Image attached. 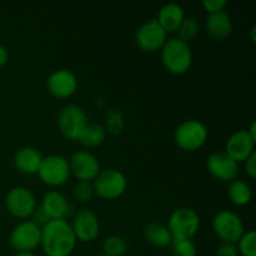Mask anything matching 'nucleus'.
Listing matches in <instances>:
<instances>
[{
	"label": "nucleus",
	"mask_w": 256,
	"mask_h": 256,
	"mask_svg": "<svg viewBox=\"0 0 256 256\" xmlns=\"http://www.w3.org/2000/svg\"><path fill=\"white\" fill-rule=\"evenodd\" d=\"M76 244V238L66 220H52L42 228L40 248L46 256H70Z\"/></svg>",
	"instance_id": "1"
},
{
	"label": "nucleus",
	"mask_w": 256,
	"mask_h": 256,
	"mask_svg": "<svg viewBox=\"0 0 256 256\" xmlns=\"http://www.w3.org/2000/svg\"><path fill=\"white\" fill-rule=\"evenodd\" d=\"M160 58L165 69L172 75L186 74L192 69L194 62L190 44H186L178 38L168 39L160 50Z\"/></svg>",
	"instance_id": "2"
},
{
	"label": "nucleus",
	"mask_w": 256,
	"mask_h": 256,
	"mask_svg": "<svg viewBox=\"0 0 256 256\" xmlns=\"http://www.w3.org/2000/svg\"><path fill=\"white\" fill-rule=\"evenodd\" d=\"M209 139L208 126L200 120L189 119L182 122L174 132L178 148L186 152H194L205 146Z\"/></svg>",
	"instance_id": "3"
},
{
	"label": "nucleus",
	"mask_w": 256,
	"mask_h": 256,
	"mask_svg": "<svg viewBox=\"0 0 256 256\" xmlns=\"http://www.w3.org/2000/svg\"><path fill=\"white\" fill-rule=\"evenodd\" d=\"M95 196L102 200H118L126 192L128 178L122 172L116 169L102 170L92 182Z\"/></svg>",
	"instance_id": "4"
},
{
	"label": "nucleus",
	"mask_w": 256,
	"mask_h": 256,
	"mask_svg": "<svg viewBox=\"0 0 256 256\" xmlns=\"http://www.w3.org/2000/svg\"><path fill=\"white\" fill-rule=\"evenodd\" d=\"M202 220L199 214L192 208H179L169 216L168 229L174 240H192L199 232Z\"/></svg>",
	"instance_id": "5"
},
{
	"label": "nucleus",
	"mask_w": 256,
	"mask_h": 256,
	"mask_svg": "<svg viewBox=\"0 0 256 256\" xmlns=\"http://www.w3.org/2000/svg\"><path fill=\"white\" fill-rule=\"evenodd\" d=\"M212 232L222 244H236L244 235V222L242 218L230 210H222L212 219Z\"/></svg>",
	"instance_id": "6"
},
{
	"label": "nucleus",
	"mask_w": 256,
	"mask_h": 256,
	"mask_svg": "<svg viewBox=\"0 0 256 256\" xmlns=\"http://www.w3.org/2000/svg\"><path fill=\"white\" fill-rule=\"evenodd\" d=\"M38 176L42 184L49 188H59L66 184L72 178L69 159L62 155H49L42 158Z\"/></svg>",
	"instance_id": "7"
},
{
	"label": "nucleus",
	"mask_w": 256,
	"mask_h": 256,
	"mask_svg": "<svg viewBox=\"0 0 256 256\" xmlns=\"http://www.w3.org/2000/svg\"><path fill=\"white\" fill-rule=\"evenodd\" d=\"M36 208V198L28 188L15 186L5 195V209L12 218L20 222L32 219Z\"/></svg>",
	"instance_id": "8"
},
{
	"label": "nucleus",
	"mask_w": 256,
	"mask_h": 256,
	"mask_svg": "<svg viewBox=\"0 0 256 256\" xmlns=\"http://www.w3.org/2000/svg\"><path fill=\"white\" fill-rule=\"evenodd\" d=\"M10 246L18 252H34L42 244V226L32 220L20 222L10 232Z\"/></svg>",
	"instance_id": "9"
},
{
	"label": "nucleus",
	"mask_w": 256,
	"mask_h": 256,
	"mask_svg": "<svg viewBox=\"0 0 256 256\" xmlns=\"http://www.w3.org/2000/svg\"><path fill=\"white\" fill-rule=\"evenodd\" d=\"M88 124L86 112L78 105H66L58 115V128L69 142H78Z\"/></svg>",
	"instance_id": "10"
},
{
	"label": "nucleus",
	"mask_w": 256,
	"mask_h": 256,
	"mask_svg": "<svg viewBox=\"0 0 256 256\" xmlns=\"http://www.w3.org/2000/svg\"><path fill=\"white\" fill-rule=\"evenodd\" d=\"M70 172L78 182H92L102 172V165L96 155L90 150H78L69 159Z\"/></svg>",
	"instance_id": "11"
},
{
	"label": "nucleus",
	"mask_w": 256,
	"mask_h": 256,
	"mask_svg": "<svg viewBox=\"0 0 256 256\" xmlns=\"http://www.w3.org/2000/svg\"><path fill=\"white\" fill-rule=\"evenodd\" d=\"M70 226L78 242L85 244L95 242L102 230L99 218L90 209H80L79 212H75Z\"/></svg>",
	"instance_id": "12"
},
{
	"label": "nucleus",
	"mask_w": 256,
	"mask_h": 256,
	"mask_svg": "<svg viewBox=\"0 0 256 256\" xmlns=\"http://www.w3.org/2000/svg\"><path fill=\"white\" fill-rule=\"evenodd\" d=\"M168 42V34L156 19L145 22L135 34L138 48L145 52H156L162 49Z\"/></svg>",
	"instance_id": "13"
},
{
	"label": "nucleus",
	"mask_w": 256,
	"mask_h": 256,
	"mask_svg": "<svg viewBox=\"0 0 256 256\" xmlns=\"http://www.w3.org/2000/svg\"><path fill=\"white\" fill-rule=\"evenodd\" d=\"M79 88L78 78L72 70L58 69L49 75L46 80V89L52 98L66 100L74 96Z\"/></svg>",
	"instance_id": "14"
},
{
	"label": "nucleus",
	"mask_w": 256,
	"mask_h": 256,
	"mask_svg": "<svg viewBox=\"0 0 256 256\" xmlns=\"http://www.w3.org/2000/svg\"><path fill=\"white\" fill-rule=\"evenodd\" d=\"M206 169L214 179L222 182H232L239 176V164L225 152H212L206 162Z\"/></svg>",
	"instance_id": "15"
},
{
	"label": "nucleus",
	"mask_w": 256,
	"mask_h": 256,
	"mask_svg": "<svg viewBox=\"0 0 256 256\" xmlns=\"http://www.w3.org/2000/svg\"><path fill=\"white\" fill-rule=\"evenodd\" d=\"M256 140L249 134L248 129L232 132L225 144V152L238 164L246 162L255 152Z\"/></svg>",
	"instance_id": "16"
},
{
	"label": "nucleus",
	"mask_w": 256,
	"mask_h": 256,
	"mask_svg": "<svg viewBox=\"0 0 256 256\" xmlns=\"http://www.w3.org/2000/svg\"><path fill=\"white\" fill-rule=\"evenodd\" d=\"M40 209L52 222V220H66V218L72 214V206L69 199L62 192L52 190L44 195Z\"/></svg>",
	"instance_id": "17"
},
{
	"label": "nucleus",
	"mask_w": 256,
	"mask_h": 256,
	"mask_svg": "<svg viewBox=\"0 0 256 256\" xmlns=\"http://www.w3.org/2000/svg\"><path fill=\"white\" fill-rule=\"evenodd\" d=\"M205 30L214 42H225L234 32L232 16L226 12L209 14L205 19Z\"/></svg>",
	"instance_id": "18"
},
{
	"label": "nucleus",
	"mask_w": 256,
	"mask_h": 256,
	"mask_svg": "<svg viewBox=\"0 0 256 256\" xmlns=\"http://www.w3.org/2000/svg\"><path fill=\"white\" fill-rule=\"evenodd\" d=\"M42 154L32 146H22L15 152L14 166L19 172L24 175H38L42 162Z\"/></svg>",
	"instance_id": "19"
},
{
	"label": "nucleus",
	"mask_w": 256,
	"mask_h": 256,
	"mask_svg": "<svg viewBox=\"0 0 256 256\" xmlns=\"http://www.w3.org/2000/svg\"><path fill=\"white\" fill-rule=\"evenodd\" d=\"M185 18L186 15H185L184 8L175 2H170L160 9L156 20L162 25V29L166 32V34H172L178 32Z\"/></svg>",
	"instance_id": "20"
},
{
	"label": "nucleus",
	"mask_w": 256,
	"mask_h": 256,
	"mask_svg": "<svg viewBox=\"0 0 256 256\" xmlns=\"http://www.w3.org/2000/svg\"><path fill=\"white\" fill-rule=\"evenodd\" d=\"M142 234L150 245L159 249L172 246L174 242V238L166 225L160 224V222H149L142 230Z\"/></svg>",
	"instance_id": "21"
},
{
	"label": "nucleus",
	"mask_w": 256,
	"mask_h": 256,
	"mask_svg": "<svg viewBox=\"0 0 256 256\" xmlns=\"http://www.w3.org/2000/svg\"><path fill=\"white\" fill-rule=\"evenodd\" d=\"M108 136V132L105 126L100 124H94V122H89L84 132L80 135L78 142H80L82 148L86 149H96V148L102 146L105 142Z\"/></svg>",
	"instance_id": "22"
},
{
	"label": "nucleus",
	"mask_w": 256,
	"mask_h": 256,
	"mask_svg": "<svg viewBox=\"0 0 256 256\" xmlns=\"http://www.w3.org/2000/svg\"><path fill=\"white\" fill-rule=\"evenodd\" d=\"M228 198H229L230 202L235 206H246L252 199V188L248 182H242V180H234V182H230L229 188H228Z\"/></svg>",
	"instance_id": "23"
},
{
	"label": "nucleus",
	"mask_w": 256,
	"mask_h": 256,
	"mask_svg": "<svg viewBox=\"0 0 256 256\" xmlns=\"http://www.w3.org/2000/svg\"><path fill=\"white\" fill-rule=\"evenodd\" d=\"M200 32H202L200 22L195 18L186 16L178 29V39L182 40L186 44H190L199 36Z\"/></svg>",
	"instance_id": "24"
},
{
	"label": "nucleus",
	"mask_w": 256,
	"mask_h": 256,
	"mask_svg": "<svg viewBox=\"0 0 256 256\" xmlns=\"http://www.w3.org/2000/svg\"><path fill=\"white\" fill-rule=\"evenodd\" d=\"M102 254L108 256H124L128 252V244L124 238L112 235L102 242Z\"/></svg>",
	"instance_id": "25"
},
{
	"label": "nucleus",
	"mask_w": 256,
	"mask_h": 256,
	"mask_svg": "<svg viewBox=\"0 0 256 256\" xmlns=\"http://www.w3.org/2000/svg\"><path fill=\"white\" fill-rule=\"evenodd\" d=\"M240 256H256V232L254 230L245 232L236 242Z\"/></svg>",
	"instance_id": "26"
},
{
	"label": "nucleus",
	"mask_w": 256,
	"mask_h": 256,
	"mask_svg": "<svg viewBox=\"0 0 256 256\" xmlns=\"http://www.w3.org/2000/svg\"><path fill=\"white\" fill-rule=\"evenodd\" d=\"M124 115L119 110H110L106 115V129L108 134L119 135L124 129Z\"/></svg>",
	"instance_id": "27"
},
{
	"label": "nucleus",
	"mask_w": 256,
	"mask_h": 256,
	"mask_svg": "<svg viewBox=\"0 0 256 256\" xmlns=\"http://www.w3.org/2000/svg\"><path fill=\"white\" fill-rule=\"evenodd\" d=\"M72 195H74L75 200L82 202V204H88V202H90L95 196L92 182H78L76 184H75L74 189H72Z\"/></svg>",
	"instance_id": "28"
},
{
	"label": "nucleus",
	"mask_w": 256,
	"mask_h": 256,
	"mask_svg": "<svg viewBox=\"0 0 256 256\" xmlns=\"http://www.w3.org/2000/svg\"><path fill=\"white\" fill-rule=\"evenodd\" d=\"M172 249L174 256H198V248L192 240H174Z\"/></svg>",
	"instance_id": "29"
},
{
	"label": "nucleus",
	"mask_w": 256,
	"mask_h": 256,
	"mask_svg": "<svg viewBox=\"0 0 256 256\" xmlns=\"http://www.w3.org/2000/svg\"><path fill=\"white\" fill-rule=\"evenodd\" d=\"M226 6V0H204L202 2V9L208 12V15L225 12Z\"/></svg>",
	"instance_id": "30"
},
{
	"label": "nucleus",
	"mask_w": 256,
	"mask_h": 256,
	"mask_svg": "<svg viewBox=\"0 0 256 256\" xmlns=\"http://www.w3.org/2000/svg\"><path fill=\"white\" fill-rule=\"evenodd\" d=\"M216 256H240L236 244H222L216 250Z\"/></svg>",
	"instance_id": "31"
},
{
	"label": "nucleus",
	"mask_w": 256,
	"mask_h": 256,
	"mask_svg": "<svg viewBox=\"0 0 256 256\" xmlns=\"http://www.w3.org/2000/svg\"><path fill=\"white\" fill-rule=\"evenodd\" d=\"M245 165V172H246L248 176L250 179H255L256 178V152L252 155L250 158H248L246 162H244Z\"/></svg>",
	"instance_id": "32"
},
{
	"label": "nucleus",
	"mask_w": 256,
	"mask_h": 256,
	"mask_svg": "<svg viewBox=\"0 0 256 256\" xmlns=\"http://www.w3.org/2000/svg\"><path fill=\"white\" fill-rule=\"evenodd\" d=\"M8 62H9V52L6 48L0 45V69H2Z\"/></svg>",
	"instance_id": "33"
},
{
	"label": "nucleus",
	"mask_w": 256,
	"mask_h": 256,
	"mask_svg": "<svg viewBox=\"0 0 256 256\" xmlns=\"http://www.w3.org/2000/svg\"><path fill=\"white\" fill-rule=\"evenodd\" d=\"M15 256H36L34 252H18Z\"/></svg>",
	"instance_id": "34"
},
{
	"label": "nucleus",
	"mask_w": 256,
	"mask_h": 256,
	"mask_svg": "<svg viewBox=\"0 0 256 256\" xmlns=\"http://www.w3.org/2000/svg\"><path fill=\"white\" fill-rule=\"evenodd\" d=\"M99 256H108V255H104V254H102V255H99Z\"/></svg>",
	"instance_id": "35"
}]
</instances>
